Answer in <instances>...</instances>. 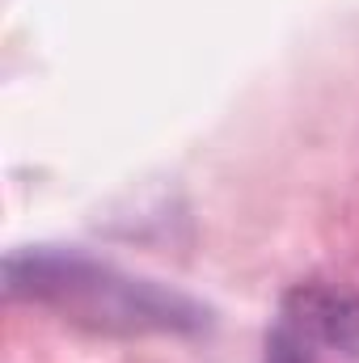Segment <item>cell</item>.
Masks as SVG:
<instances>
[{
    "instance_id": "obj_1",
    "label": "cell",
    "mask_w": 359,
    "mask_h": 363,
    "mask_svg": "<svg viewBox=\"0 0 359 363\" xmlns=\"http://www.w3.org/2000/svg\"><path fill=\"white\" fill-rule=\"evenodd\" d=\"M9 300L51 304L106 334H199L207 308L153 279H131L81 250L30 245L4 258Z\"/></svg>"
},
{
    "instance_id": "obj_2",
    "label": "cell",
    "mask_w": 359,
    "mask_h": 363,
    "mask_svg": "<svg viewBox=\"0 0 359 363\" xmlns=\"http://www.w3.org/2000/svg\"><path fill=\"white\" fill-rule=\"evenodd\" d=\"M283 317L317 338V347L359 363V291L334 283H300L283 296Z\"/></svg>"
},
{
    "instance_id": "obj_3",
    "label": "cell",
    "mask_w": 359,
    "mask_h": 363,
    "mask_svg": "<svg viewBox=\"0 0 359 363\" xmlns=\"http://www.w3.org/2000/svg\"><path fill=\"white\" fill-rule=\"evenodd\" d=\"M263 363H321V347H317V338L309 330H300L292 317L279 313V321L270 325V334H267Z\"/></svg>"
}]
</instances>
